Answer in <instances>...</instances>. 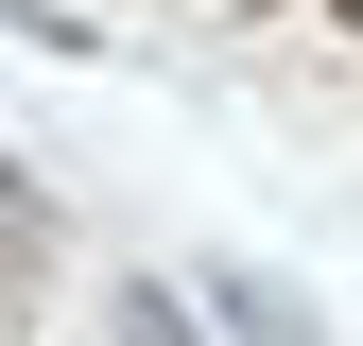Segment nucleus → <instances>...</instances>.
<instances>
[{
  "mask_svg": "<svg viewBox=\"0 0 363 346\" xmlns=\"http://www.w3.org/2000/svg\"><path fill=\"white\" fill-rule=\"evenodd\" d=\"M225 329H242V346H329V329L294 312V294H259V277H225Z\"/></svg>",
  "mask_w": 363,
  "mask_h": 346,
  "instance_id": "1",
  "label": "nucleus"
},
{
  "mask_svg": "<svg viewBox=\"0 0 363 346\" xmlns=\"http://www.w3.org/2000/svg\"><path fill=\"white\" fill-rule=\"evenodd\" d=\"M18 312H35V277H18V225H0V346H18Z\"/></svg>",
  "mask_w": 363,
  "mask_h": 346,
  "instance_id": "2",
  "label": "nucleus"
},
{
  "mask_svg": "<svg viewBox=\"0 0 363 346\" xmlns=\"http://www.w3.org/2000/svg\"><path fill=\"white\" fill-rule=\"evenodd\" d=\"M0 225H35V191H18V156H0Z\"/></svg>",
  "mask_w": 363,
  "mask_h": 346,
  "instance_id": "3",
  "label": "nucleus"
},
{
  "mask_svg": "<svg viewBox=\"0 0 363 346\" xmlns=\"http://www.w3.org/2000/svg\"><path fill=\"white\" fill-rule=\"evenodd\" d=\"M346 18H363V0H346Z\"/></svg>",
  "mask_w": 363,
  "mask_h": 346,
  "instance_id": "4",
  "label": "nucleus"
}]
</instances>
